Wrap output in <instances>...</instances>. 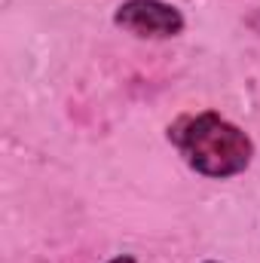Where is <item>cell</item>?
<instances>
[{
    "instance_id": "obj_1",
    "label": "cell",
    "mask_w": 260,
    "mask_h": 263,
    "mask_svg": "<svg viewBox=\"0 0 260 263\" xmlns=\"http://www.w3.org/2000/svg\"><path fill=\"white\" fill-rule=\"evenodd\" d=\"M169 141L196 175L214 181L242 175L254 159V141L248 138V132L217 110L184 114L169 126Z\"/></svg>"
},
{
    "instance_id": "obj_2",
    "label": "cell",
    "mask_w": 260,
    "mask_h": 263,
    "mask_svg": "<svg viewBox=\"0 0 260 263\" xmlns=\"http://www.w3.org/2000/svg\"><path fill=\"white\" fill-rule=\"evenodd\" d=\"M114 25L144 40H169L184 31V12L162 0H126L114 12Z\"/></svg>"
},
{
    "instance_id": "obj_3",
    "label": "cell",
    "mask_w": 260,
    "mask_h": 263,
    "mask_svg": "<svg viewBox=\"0 0 260 263\" xmlns=\"http://www.w3.org/2000/svg\"><path fill=\"white\" fill-rule=\"evenodd\" d=\"M248 28H254V31L260 34V6L251 12V15H248Z\"/></svg>"
},
{
    "instance_id": "obj_4",
    "label": "cell",
    "mask_w": 260,
    "mask_h": 263,
    "mask_svg": "<svg viewBox=\"0 0 260 263\" xmlns=\"http://www.w3.org/2000/svg\"><path fill=\"white\" fill-rule=\"evenodd\" d=\"M107 263H138V260H135L132 254H117V257H110Z\"/></svg>"
},
{
    "instance_id": "obj_5",
    "label": "cell",
    "mask_w": 260,
    "mask_h": 263,
    "mask_svg": "<svg viewBox=\"0 0 260 263\" xmlns=\"http://www.w3.org/2000/svg\"><path fill=\"white\" fill-rule=\"evenodd\" d=\"M205 263H214V260H205Z\"/></svg>"
}]
</instances>
